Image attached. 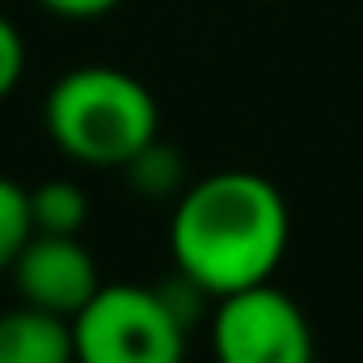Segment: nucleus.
Returning <instances> with one entry per match:
<instances>
[{
  "instance_id": "1",
  "label": "nucleus",
  "mask_w": 363,
  "mask_h": 363,
  "mask_svg": "<svg viewBox=\"0 0 363 363\" xmlns=\"http://www.w3.org/2000/svg\"><path fill=\"white\" fill-rule=\"evenodd\" d=\"M291 237V216L279 186L250 169H224L190 182L169 220L174 267L211 300L267 283Z\"/></svg>"
},
{
  "instance_id": "2",
  "label": "nucleus",
  "mask_w": 363,
  "mask_h": 363,
  "mask_svg": "<svg viewBox=\"0 0 363 363\" xmlns=\"http://www.w3.org/2000/svg\"><path fill=\"white\" fill-rule=\"evenodd\" d=\"M43 123L64 157L101 169H123L161 135V110L148 85L106 64L64 72L47 93Z\"/></svg>"
},
{
  "instance_id": "3",
  "label": "nucleus",
  "mask_w": 363,
  "mask_h": 363,
  "mask_svg": "<svg viewBox=\"0 0 363 363\" xmlns=\"http://www.w3.org/2000/svg\"><path fill=\"white\" fill-rule=\"evenodd\" d=\"M186 334L161 291L140 283H101L72 317L77 363H182Z\"/></svg>"
},
{
  "instance_id": "4",
  "label": "nucleus",
  "mask_w": 363,
  "mask_h": 363,
  "mask_svg": "<svg viewBox=\"0 0 363 363\" xmlns=\"http://www.w3.org/2000/svg\"><path fill=\"white\" fill-rule=\"evenodd\" d=\"M211 351L216 363H313V330L304 308L267 279L216 300Z\"/></svg>"
},
{
  "instance_id": "5",
  "label": "nucleus",
  "mask_w": 363,
  "mask_h": 363,
  "mask_svg": "<svg viewBox=\"0 0 363 363\" xmlns=\"http://www.w3.org/2000/svg\"><path fill=\"white\" fill-rule=\"evenodd\" d=\"M13 287L21 304L47 308L55 317H77L101 287L93 254L68 233H34L13 262Z\"/></svg>"
},
{
  "instance_id": "6",
  "label": "nucleus",
  "mask_w": 363,
  "mask_h": 363,
  "mask_svg": "<svg viewBox=\"0 0 363 363\" xmlns=\"http://www.w3.org/2000/svg\"><path fill=\"white\" fill-rule=\"evenodd\" d=\"M0 363H77L72 321L34 304L0 313Z\"/></svg>"
},
{
  "instance_id": "7",
  "label": "nucleus",
  "mask_w": 363,
  "mask_h": 363,
  "mask_svg": "<svg viewBox=\"0 0 363 363\" xmlns=\"http://www.w3.org/2000/svg\"><path fill=\"white\" fill-rule=\"evenodd\" d=\"M123 174H127V186L135 190V194H144V199H174L186 190V161H182V152L169 144V140H148L127 165H123Z\"/></svg>"
},
{
  "instance_id": "8",
  "label": "nucleus",
  "mask_w": 363,
  "mask_h": 363,
  "mask_svg": "<svg viewBox=\"0 0 363 363\" xmlns=\"http://www.w3.org/2000/svg\"><path fill=\"white\" fill-rule=\"evenodd\" d=\"M30 216H34V233H68L77 237L85 228L89 216V199L77 182L51 178L30 190Z\"/></svg>"
},
{
  "instance_id": "9",
  "label": "nucleus",
  "mask_w": 363,
  "mask_h": 363,
  "mask_svg": "<svg viewBox=\"0 0 363 363\" xmlns=\"http://www.w3.org/2000/svg\"><path fill=\"white\" fill-rule=\"evenodd\" d=\"M34 237V216H30V190L21 182L0 174V271H13L17 254Z\"/></svg>"
},
{
  "instance_id": "10",
  "label": "nucleus",
  "mask_w": 363,
  "mask_h": 363,
  "mask_svg": "<svg viewBox=\"0 0 363 363\" xmlns=\"http://www.w3.org/2000/svg\"><path fill=\"white\" fill-rule=\"evenodd\" d=\"M21 77H26V43L17 34V26L9 17H0V101L17 89Z\"/></svg>"
},
{
  "instance_id": "11",
  "label": "nucleus",
  "mask_w": 363,
  "mask_h": 363,
  "mask_svg": "<svg viewBox=\"0 0 363 363\" xmlns=\"http://www.w3.org/2000/svg\"><path fill=\"white\" fill-rule=\"evenodd\" d=\"M38 4L68 21H93V17H106L110 9H118L123 0H38Z\"/></svg>"
}]
</instances>
